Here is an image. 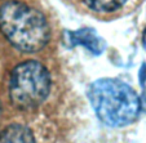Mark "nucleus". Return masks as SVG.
<instances>
[{"mask_svg":"<svg viewBox=\"0 0 146 143\" xmlns=\"http://www.w3.org/2000/svg\"><path fill=\"white\" fill-rule=\"evenodd\" d=\"M0 115H1V103H0Z\"/></svg>","mask_w":146,"mask_h":143,"instance_id":"8","label":"nucleus"},{"mask_svg":"<svg viewBox=\"0 0 146 143\" xmlns=\"http://www.w3.org/2000/svg\"><path fill=\"white\" fill-rule=\"evenodd\" d=\"M67 35H69L70 47L83 45L94 55H100L105 49V42L92 28H80L78 31H69Z\"/></svg>","mask_w":146,"mask_h":143,"instance_id":"4","label":"nucleus"},{"mask_svg":"<svg viewBox=\"0 0 146 143\" xmlns=\"http://www.w3.org/2000/svg\"><path fill=\"white\" fill-rule=\"evenodd\" d=\"M142 44H143V48L146 49V28L143 31V36H142Z\"/></svg>","mask_w":146,"mask_h":143,"instance_id":"7","label":"nucleus"},{"mask_svg":"<svg viewBox=\"0 0 146 143\" xmlns=\"http://www.w3.org/2000/svg\"><path fill=\"white\" fill-rule=\"evenodd\" d=\"M0 30L14 48L27 53L43 49L50 38L49 25L43 13L14 0L0 7Z\"/></svg>","mask_w":146,"mask_h":143,"instance_id":"2","label":"nucleus"},{"mask_svg":"<svg viewBox=\"0 0 146 143\" xmlns=\"http://www.w3.org/2000/svg\"><path fill=\"white\" fill-rule=\"evenodd\" d=\"M0 143H35V138L27 127L13 124L0 133Z\"/></svg>","mask_w":146,"mask_h":143,"instance_id":"5","label":"nucleus"},{"mask_svg":"<svg viewBox=\"0 0 146 143\" xmlns=\"http://www.w3.org/2000/svg\"><path fill=\"white\" fill-rule=\"evenodd\" d=\"M87 4L97 12H114L119 9L127 0H86Z\"/></svg>","mask_w":146,"mask_h":143,"instance_id":"6","label":"nucleus"},{"mask_svg":"<svg viewBox=\"0 0 146 143\" xmlns=\"http://www.w3.org/2000/svg\"><path fill=\"white\" fill-rule=\"evenodd\" d=\"M87 96L97 117L108 127L129 125L140 115L141 99L129 85L119 79L96 80L89 85Z\"/></svg>","mask_w":146,"mask_h":143,"instance_id":"1","label":"nucleus"},{"mask_svg":"<svg viewBox=\"0 0 146 143\" xmlns=\"http://www.w3.org/2000/svg\"><path fill=\"white\" fill-rule=\"evenodd\" d=\"M50 90V75L36 61H27L13 70L9 83L11 101L19 110H31L47 99Z\"/></svg>","mask_w":146,"mask_h":143,"instance_id":"3","label":"nucleus"}]
</instances>
